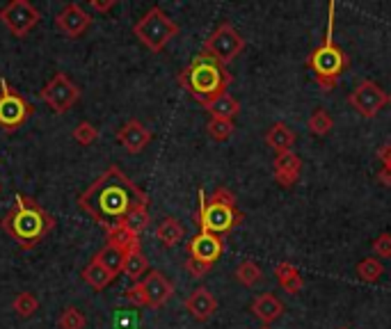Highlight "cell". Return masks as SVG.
<instances>
[{"label": "cell", "instance_id": "cell-1", "mask_svg": "<svg viewBox=\"0 0 391 329\" xmlns=\"http://www.w3.org/2000/svg\"><path fill=\"white\" fill-rule=\"evenodd\" d=\"M80 211H85L92 220H97L101 226L112 229L126 220L131 211L140 206H149L147 192H142L117 164L101 174V177L89 185L78 197Z\"/></svg>", "mask_w": 391, "mask_h": 329}, {"label": "cell", "instance_id": "cell-2", "mask_svg": "<svg viewBox=\"0 0 391 329\" xmlns=\"http://www.w3.org/2000/svg\"><path fill=\"white\" fill-rule=\"evenodd\" d=\"M0 226L7 231L18 247L23 250H33L46 235L55 229V220L41 208V206L28 197V194H16L12 208L5 213V218L0 220Z\"/></svg>", "mask_w": 391, "mask_h": 329}, {"label": "cell", "instance_id": "cell-3", "mask_svg": "<svg viewBox=\"0 0 391 329\" xmlns=\"http://www.w3.org/2000/svg\"><path fill=\"white\" fill-rule=\"evenodd\" d=\"M233 82V76L226 71L224 65L218 60L206 55L204 50L199 55H194L192 62L179 74V85L190 91L194 101H199L202 106L218 99L220 94H226V87Z\"/></svg>", "mask_w": 391, "mask_h": 329}, {"label": "cell", "instance_id": "cell-4", "mask_svg": "<svg viewBox=\"0 0 391 329\" xmlns=\"http://www.w3.org/2000/svg\"><path fill=\"white\" fill-rule=\"evenodd\" d=\"M334 12H336V5L329 3L325 41L314 50L312 55L307 57V67L314 71L316 82L325 91L336 87L338 78H341V74H343V71L348 69V65H350V60L343 53V48L334 41Z\"/></svg>", "mask_w": 391, "mask_h": 329}, {"label": "cell", "instance_id": "cell-5", "mask_svg": "<svg viewBox=\"0 0 391 329\" xmlns=\"http://www.w3.org/2000/svg\"><path fill=\"white\" fill-rule=\"evenodd\" d=\"M245 220V215L236 208V194L224 185L215 188V192L206 199L204 190H199V213L197 222L204 233L224 235L233 231Z\"/></svg>", "mask_w": 391, "mask_h": 329}, {"label": "cell", "instance_id": "cell-6", "mask_svg": "<svg viewBox=\"0 0 391 329\" xmlns=\"http://www.w3.org/2000/svg\"><path fill=\"white\" fill-rule=\"evenodd\" d=\"M133 35H136L149 50L160 53V50L179 35V26L174 23L160 7H151L149 12L133 26Z\"/></svg>", "mask_w": 391, "mask_h": 329}, {"label": "cell", "instance_id": "cell-7", "mask_svg": "<svg viewBox=\"0 0 391 329\" xmlns=\"http://www.w3.org/2000/svg\"><path fill=\"white\" fill-rule=\"evenodd\" d=\"M245 50V37L238 35L231 23H220L218 28L204 41V53L211 55L220 62V65H229Z\"/></svg>", "mask_w": 391, "mask_h": 329}, {"label": "cell", "instance_id": "cell-8", "mask_svg": "<svg viewBox=\"0 0 391 329\" xmlns=\"http://www.w3.org/2000/svg\"><path fill=\"white\" fill-rule=\"evenodd\" d=\"M30 115H33L30 103L5 78L0 80V128L5 133H14L23 126Z\"/></svg>", "mask_w": 391, "mask_h": 329}, {"label": "cell", "instance_id": "cell-9", "mask_svg": "<svg viewBox=\"0 0 391 329\" xmlns=\"http://www.w3.org/2000/svg\"><path fill=\"white\" fill-rule=\"evenodd\" d=\"M39 96L53 112L65 115L67 110H71L78 103L80 87L67 74H55L44 87H41Z\"/></svg>", "mask_w": 391, "mask_h": 329}, {"label": "cell", "instance_id": "cell-10", "mask_svg": "<svg viewBox=\"0 0 391 329\" xmlns=\"http://www.w3.org/2000/svg\"><path fill=\"white\" fill-rule=\"evenodd\" d=\"M39 9L33 3H28V0H12V3H7L0 9V21L18 39H23L39 23Z\"/></svg>", "mask_w": 391, "mask_h": 329}, {"label": "cell", "instance_id": "cell-11", "mask_svg": "<svg viewBox=\"0 0 391 329\" xmlns=\"http://www.w3.org/2000/svg\"><path fill=\"white\" fill-rule=\"evenodd\" d=\"M348 103L353 106L359 115L366 119H373L380 110L389 103V94L373 80H362L355 87V91H350Z\"/></svg>", "mask_w": 391, "mask_h": 329}, {"label": "cell", "instance_id": "cell-12", "mask_svg": "<svg viewBox=\"0 0 391 329\" xmlns=\"http://www.w3.org/2000/svg\"><path fill=\"white\" fill-rule=\"evenodd\" d=\"M55 26H57V30L62 35H67L71 39H78L92 26V16L78 3H67L57 12Z\"/></svg>", "mask_w": 391, "mask_h": 329}, {"label": "cell", "instance_id": "cell-13", "mask_svg": "<svg viewBox=\"0 0 391 329\" xmlns=\"http://www.w3.org/2000/svg\"><path fill=\"white\" fill-rule=\"evenodd\" d=\"M224 252V242L220 235L213 233H204L199 231L197 235H192L188 242V259L194 261H204V263H215Z\"/></svg>", "mask_w": 391, "mask_h": 329}, {"label": "cell", "instance_id": "cell-14", "mask_svg": "<svg viewBox=\"0 0 391 329\" xmlns=\"http://www.w3.org/2000/svg\"><path fill=\"white\" fill-rule=\"evenodd\" d=\"M142 286H144V293H147L149 308H160V306H165V304L172 300V295H174L172 281L163 272H158V270H151L147 277H144Z\"/></svg>", "mask_w": 391, "mask_h": 329}, {"label": "cell", "instance_id": "cell-15", "mask_svg": "<svg viewBox=\"0 0 391 329\" xmlns=\"http://www.w3.org/2000/svg\"><path fill=\"white\" fill-rule=\"evenodd\" d=\"M117 142L121 144L128 153H140L149 147L151 142V130L144 126L142 121L131 119L117 130Z\"/></svg>", "mask_w": 391, "mask_h": 329}, {"label": "cell", "instance_id": "cell-16", "mask_svg": "<svg viewBox=\"0 0 391 329\" xmlns=\"http://www.w3.org/2000/svg\"><path fill=\"white\" fill-rule=\"evenodd\" d=\"M300 174H302V160L297 153L288 151L275 156V181L282 188H293V183L300 179Z\"/></svg>", "mask_w": 391, "mask_h": 329}, {"label": "cell", "instance_id": "cell-17", "mask_svg": "<svg viewBox=\"0 0 391 329\" xmlns=\"http://www.w3.org/2000/svg\"><path fill=\"white\" fill-rule=\"evenodd\" d=\"M185 308H188L192 318H197V320L204 323V320H209L215 311H218V300H215L209 288L199 286L188 295V300H185Z\"/></svg>", "mask_w": 391, "mask_h": 329}, {"label": "cell", "instance_id": "cell-18", "mask_svg": "<svg viewBox=\"0 0 391 329\" xmlns=\"http://www.w3.org/2000/svg\"><path fill=\"white\" fill-rule=\"evenodd\" d=\"M250 311L259 318L263 325H270L272 320H277L284 313V304L277 300L272 293H263L259 297H254V302L250 306Z\"/></svg>", "mask_w": 391, "mask_h": 329}, {"label": "cell", "instance_id": "cell-19", "mask_svg": "<svg viewBox=\"0 0 391 329\" xmlns=\"http://www.w3.org/2000/svg\"><path fill=\"white\" fill-rule=\"evenodd\" d=\"M293 142H295V133L288 128L286 123H272L270 130L265 133V144L277 153V156L293 151Z\"/></svg>", "mask_w": 391, "mask_h": 329}, {"label": "cell", "instance_id": "cell-20", "mask_svg": "<svg viewBox=\"0 0 391 329\" xmlns=\"http://www.w3.org/2000/svg\"><path fill=\"white\" fill-rule=\"evenodd\" d=\"M106 245H112V247H117V250H121L123 254H128L133 250H140V235L133 233L128 226L121 222L117 226H112V229H108Z\"/></svg>", "mask_w": 391, "mask_h": 329}, {"label": "cell", "instance_id": "cell-21", "mask_svg": "<svg viewBox=\"0 0 391 329\" xmlns=\"http://www.w3.org/2000/svg\"><path fill=\"white\" fill-rule=\"evenodd\" d=\"M206 112L211 115V119H229L233 121V117L238 115V101H236L231 94H220L218 99H213L211 103H206Z\"/></svg>", "mask_w": 391, "mask_h": 329}, {"label": "cell", "instance_id": "cell-22", "mask_svg": "<svg viewBox=\"0 0 391 329\" xmlns=\"http://www.w3.org/2000/svg\"><path fill=\"white\" fill-rule=\"evenodd\" d=\"M275 277H277V281L282 284V288L286 293H291V295H295V293H300V288L304 286V279H302V274H300V270L293 265V263H280L275 267Z\"/></svg>", "mask_w": 391, "mask_h": 329}, {"label": "cell", "instance_id": "cell-23", "mask_svg": "<svg viewBox=\"0 0 391 329\" xmlns=\"http://www.w3.org/2000/svg\"><path fill=\"white\" fill-rule=\"evenodd\" d=\"M94 261L99 265H103L110 274L119 277L123 272V263H126V254H123L121 250H117V247L112 245H103V250L97 252Z\"/></svg>", "mask_w": 391, "mask_h": 329}, {"label": "cell", "instance_id": "cell-24", "mask_svg": "<svg viewBox=\"0 0 391 329\" xmlns=\"http://www.w3.org/2000/svg\"><path fill=\"white\" fill-rule=\"evenodd\" d=\"M183 224L177 218H165L158 226H156V238L160 240V245L165 247H174L183 240Z\"/></svg>", "mask_w": 391, "mask_h": 329}, {"label": "cell", "instance_id": "cell-25", "mask_svg": "<svg viewBox=\"0 0 391 329\" xmlns=\"http://www.w3.org/2000/svg\"><path fill=\"white\" fill-rule=\"evenodd\" d=\"M82 279H85V284H89L92 288H94V291H103V288H108L112 281L117 279V277L110 274L106 267L99 265L94 259H92L89 265L85 267V270H82Z\"/></svg>", "mask_w": 391, "mask_h": 329}, {"label": "cell", "instance_id": "cell-26", "mask_svg": "<svg viewBox=\"0 0 391 329\" xmlns=\"http://www.w3.org/2000/svg\"><path fill=\"white\" fill-rule=\"evenodd\" d=\"M123 274L128 277L131 281H142L144 274H149V261L147 256L142 254V250H133L126 254V263H123Z\"/></svg>", "mask_w": 391, "mask_h": 329}, {"label": "cell", "instance_id": "cell-27", "mask_svg": "<svg viewBox=\"0 0 391 329\" xmlns=\"http://www.w3.org/2000/svg\"><path fill=\"white\" fill-rule=\"evenodd\" d=\"M332 117H329V112L325 110V108H316L314 112H312V117L307 119V128H309V133L312 135H318V138H323V135H327L329 130H332Z\"/></svg>", "mask_w": 391, "mask_h": 329}, {"label": "cell", "instance_id": "cell-28", "mask_svg": "<svg viewBox=\"0 0 391 329\" xmlns=\"http://www.w3.org/2000/svg\"><path fill=\"white\" fill-rule=\"evenodd\" d=\"M236 279H238L243 286H247V288H252V286H256L261 281V277H263V272H261V267L256 265L254 261H243V263H238V267H236Z\"/></svg>", "mask_w": 391, "mask_h": 329}, {"label": "cell", "instance_id": "cell-29", "mask_svg": "<svg viewBox=\"0 0 391 329\" xmlns=\"http://www.w3.org/2000/svg\"><path fill=\"white\" fill-rule=\"evenodd\" d=\"M382 272H385L382 263H380L378 259H373V256H368V259H364V261L357 263V277H359L362 281H366V284L378 281L380 277H382Z\"/></svg>", "mask_w": 391, "mask_h": 329}, {"label": "cell", "instance_id": "cell-30", "mask_svg": "<svg viewBox=\"0 0 391 329\" xmlns=\"http://www.w3.org/2000/svg\"><path fill=\"white\" fill-rule=\"evenodd\" d=\"M233 121L229 119H211L209 123H206V133L213 138V140H218V142H224V140H229L233 135Z\"/></svg>", "mask_w": 391, "mask_h": 329}, {"label": "cell", "instance_id": "cell-31", "mask_svg": "<svg viewBox=\"0 0 391 329\" xmlns=\"http://www.w3.org/2000/svg\"><path fill=\"white\" fill-rule=\"evenodd\" d=\"M12 308L16 311V316L30 318V316H35L39 311V300H37L33 293H21V295H16Z\"/></svg>", "mask_w": 391, "mask_h": 329}, {"label": "cell", "instance_id": "cell-32", "mask_svg": "<svg viewBox=\"0 0 391 329\" xmlns=\"http://www.w3.org/2000/svg\"><path fill=\"white\" fill-rule=\"evenodd\" d=\"M60 329H82L85 327V316H82L76 306H67L57 318Z\"/></svg>", "mask_w": 391, "mask_h": 329}, {"label": "cell", "instance_id": "cell-33", "mask_svg": "<svg viewBox=\"0 0 391 329\" xmlns=\"http://www.w3.org/2000/svg\"><path fill=\"white\" fill-rule=\"evenodd\" d=\"M123 224H126L133 233L140 235L144 229H147V224H149V211H147V206H140V208L131 211L126 215V220H123Z\"/></svg>", "mask_w": 391, "mask_h": 329}, {"label": "cell", "instance_id": "cell-34", "mask_svg": "<svg viewBox=\"0 0 391 329\" xmlns=\"http://www.w3.org/2000/svg\"><path fill=\"white\" fill-rule=\"evenodd\" d=\"M74 140L82 144V147H89V144H94L99 140V128L92 126L89 121H80L74 128Z\"/></svg>", "mask_w": 391, "mask_h": 329}, {"label": "cell", "instance_id": "cell-35", "mask_svg": "<svg viewBox=\"0 0 391 329\" xmlns=\"http://www.w3.org/2000/svg\"><path fill=\"white\" fill-rule=\"evenodd\" d=\"M126 302H131L133 306H138V308L149 306V302H147V293H144L142 281L133 284V286L128 288V291H126Z\"/></svg>", "mask_w": 391, "mask_h": 329}, {"label": "cell", "instance_id": "cell-36", "mask_svg": "<svg viewBox=\"0 0 391 329\" xmlns=\"http://www.w3.org/2000/svg\"><path fill=\"white\" fill-rule=\"evenodd\" d=\"M211 263H204V261H194V259H185V270H188L190 277H194V279H202V277H206L211 272Z\"/></svg>", "mask_w": 391, "mask_h": 329}, {"label": "cell", "instance_id": "cell-37", "mask_svg": "<svg viewBox=\"0 0 391 329\" xmlns=\"http://www.w3.org/2000/svg\"><path fill=\"white\" fill-rule=\"evenodd\" d=\"M373 252L378 256H385V259H391V233H380L375 242H373Z\"/></svg>", "mask_w": 391, "mask_h": 329}, {"label": "cell", "instance_id": "cell-38", "mask_svg": "<svg viewBox=\"0 0 391 329\" xmlns=\"http://www.w3.org/2000/svg\"><path fill=\"white\" fill-rule=\"evenodd\" d=\"M115 5L117 0H89V7L94 9V12H110Z\"/></svg>", "mask_w": 391, "mask_h": 329}, {"label": "cell", "instance_id": "cell-39", "mask_svg": "<svg viewBox=\"0 0 391 329\" xmlns=\"http://www.w3.org/2000/svg\"><path fill=\"white\" fill-rule=\"evenodd\" d=\"M378 158L382 160V164L387 169H391V144H382V147H380Z\"/></svg>", "mask_w": 391, "mask_h": 329}, {"label": "cell", "instance_id": "cell-40", "mask_svg": "<svg viewBox=\"0 0 391 329\" xmlns=\"http://www.w3.org/2000/svg\"><path fill=\"white\" fill-rule=\"evenodd\" d=\"M378 181L385 185V188H391V169H387V167H382L378 172Z\"/></svg>", "mask_w": 391, "mask_h": 329}, {"label": "cell", "instance_id": "cell-41", "mask_svg": "<svg viewBox=\"0 0 391 329\" xmlns=\"http://www.w3.org/2000/svg\"><path fill=\"white\" fill-rule=\"evenodd\" d=\"M338 329H350V327H338Z\"/></svg>", "mask_w": 391, "mask_h": 329}, {"label": "cell", "instance_id": "cell-42", "mask_svg": "<svg viewBox=\"0 0 391 329\" xmlns=\"http://www.w3.org/2000/svg\"><path fill=\"white\" fill-rule=\"evenodd\" d=\"M261 329H270V327H261Z\"/></svg>", "mask_w": 391, "mask_h": 329}, {"label": "cell", "instance_id": "cell-43", "mask_svg": "<svg viewBox=\"0 0 391 329\" xmlns=\"http://www.w3.org/2000/svg\"><path fill=\"white\" fill-rule=\"evenodd\" d=\"M389 103H391V96H389Z\"/></svg>", "mask_w": 391, "mask_h": 329}]
</instances>
